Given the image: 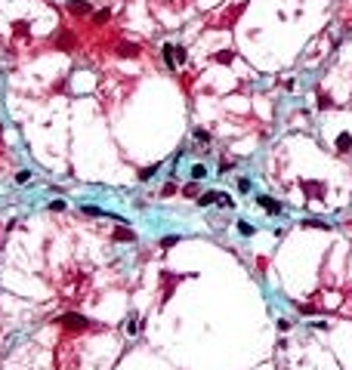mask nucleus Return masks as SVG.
<instances>
[{"instance_id":"obj_4","label":"nucleus","mask_w":352,"mask_h":370,"mask_svg":"<svg viewBox=\"0 0 352 370\" xmlns=\"http://www.w3.org/2000/svg\"><path fill=\"white\" fill-rule=\"evenodd\" d=\"M300 185H303V191H306L309 198H324V185H321V182L306 179V182H300Z\"/></svg>"},{"instance_id":"obj_21","label":"nucleus","mask_w":352,"mask_h":370,"mask_svg":"<svg viewBox=\"0 0 352 370\" xmlns=\"http://www.w3.org/2000/svg\"><path fill=\"white\" fill-rule=\"evenodd\" d=\"M176 241H179V238H176V234H170V238H164L161 244H164V247H173V244H176Z\"/></svg>"},{"instance_id":"obj_16","label":"nucleus","mask_w":352,"mask_h":370,"mask_svg":"<svg viewBox=\"0 0 352 370\" xmlns=\"http://www.w3.org/2000/svg\"><path fill=\"white\" fill-rule=\"evenodd\" d=\"M139 330V321H136V318H130V321H127V333H136Z\"/></svg>"},{"instance_id":"obj_13","label":"nucleus","mask_w":352,"mask_h":370,"mask_svg":"<svg viewBox=\"0 0 352 370\" xmlns=\"http://www.w3.org/2000/svg\"><path fill=\"white\" fill-rule=\"evenodd\" d=\"M173 53H176V65H182L189 59V53H186V46H173Z\"/></svg>"},{"instance_id":"obj_10","label":"nucleus","mask_w":352,"mask_h":370,"mask_svg":"<svg viewBox=\"0 0 352 370\" xmlns=\"http://www.w3.org/2000/svg\"><path fill=\"white\" fill-rule=\"evenodd\" d=\"M232 59H235V53H229V49H223V53H216V56H213V62H220V65H229Z\"/></svg>"},{"instance_id":"obj_14","label":"nucleus","mask_w":352,"mask_h":370,"mask_svg":"<svg viewBox=\"0 0 352 370\" xmlns=\"http://www.w3.org/2000/svg\"><path fill=\"white\" fill-rule=\"evenodd\" d=\"M195 139L201 142V145H207V142H210V133H207V130H195Z\"/></svg>"},{"instance_id":"obj_17","label":"nucleus","mask_w":352,"mask_h":370,"mask_svg":"<svg viewBox=\"0 0 352 370\" xmlns=\"http://www.w3.org/2000/svg\"><path fill=\"white\" fill-rule=\"evenodd\" d=\"M155 170H158V167H145V170H142L139 176H142V179H152V176H155Z\"/></svg>"},{"instance_id":"obj_15","label":"nucleus","mask_w":352,"mask_h":370,"mask_svg":"<svg viewBox=\"0 0 352 370\" xmlns=\"http://www.w3.org/2000/svg\"><path fill=\"white\" fill-rule=\"evenodd\" d=\"M238 231H241V234H254V225H247V222H238Z\"/></svg>"},{"instance_id":"obj_20","label":"nucleus","mask_w":352,"mask_h":370,"mask_svg":"<svg viewBox=\"0 0 352 370\" xmlns=\"http://www.w3.org/2000/svg\"><path fill=\"white\" fill-rule=\"evenodd\" d=\"M182 191H186L189 198H195V195H198V185H186V188H182Z\"/></svg>"},{"instance_id":"obj_2","label":"nucleus","mask_w":352,"mask_h":370,"mask_svg":"<svg viewBox=\"0 0 352 370\" xmlns=\"http://www.w3.org/2000/svg\"><path fill=\"white\" fill-rule=\"evenodd\" d=\"M65 10H68L71 15H90V13H93V6H90L87 0H68V3H65Z\"/></svg>"},{"instance_id":"obj_18","label":"nucleus","mask_w":352,"mask_h":370,"mask_svg":"<svg viewBox=\"0 0 352 370\" xmlns=\"http://www.w3.org/2000/svg\"><path fill=\"white\" fill-rule=\"evenodd\" d=\"M204 173H207V170H204V167H201V164L195 167V170H192V176H195V179H204Z\"/></svg>"},{"instance_id":"obj_6","label":"nucleus","mask_w":352,"mask_h":370,"mask_svg":"<svg viewBox=\"0 0 352 370\" xmlns=\"http://www.w3.org/2000/svg\"><path fill=\"white\" fill-rule=\"evenodd\" d=\"M161 56H164L167 68H176V53H173V44H164V49H161Z\"/></svg>"},{"instance_id":"obj_8","label":"nucleus","mask_w":352,"mask_h":370,"mask_svg":"<svg viewBox=\"0 0 352 370\" xmlns=\"http://www.w3.org/2000/svg\"><path fill=\"white\" fill-rule=\"evenodd\" d=\"M216 198H220L216 191H204V195L198 198V204H201V207H207V204H216Z\"/></svg>"},{"instance_id":"obj_5","label":"nucleus","mask_w":352,"mask_h":370,"mask_svg":"<svg viewBox=\"0 0 352 370\" xmlns=\"http://www.w3.org/2000/svg\"><path fill=\"white\" fill-rule=\"evenodd\" d=\"M117 56H124V59H136V56H139V46L124 40V44H117Z\"/></svg>"},{"instance_id":"obj_22","label":"nucleus","mask_w":352,"mask_h":370,"mask_svg":"<svg viewBox=\"0 0 352 370\" xmlns=\"http://www.w3.org/2000/svg\"><path fill=\"white\" fill-rule=\"evenodd\" d=\"M238 188L241 191H250V179H238Z\"/></svg>"},{"instance_id":"obj_1","label":"nucleus","mask_w":352,"mask_h":370,"mask_svg":"<svg viewBox=\"0 0 352 370\" xmlns=\"http://www.w3.org/2000/svg\"><path fill=\"white\" fill-rule=\"evenodd\" d=\"M59 327H65V330H87L90 321H87V318H80V315H62V318H59Z\"/></svg>"},{"instance_id":"obj_3","label":"nucleus","mask_w":352,"mask_h":370,"mask_svg":"<svg viewBox=\"0 0 352 370\" xmlns=\"http://www.w3.org/2000/svg\"><path fill=\"white\" fill-rule=\"evenodd\" d=\"M256 200H259V207H263L266 213H272V216H278V213H281V204H278L275 198H269V195H259Z\"/></svg>"},{"instance_id":"obj_9","label":"nucleus","mask_w":352,"mask_h":370,"mask_svg":"<svg viewBox=\"0 0 352 370\" xmlns=\"http://www.w3.org/2000/svg\"><path fill=\"white\" fill-rule=\"evenodd\" d=\"M114 241H136V234H133L130 229H117L114 231Z\"/></svg>"},{"instance_id":"obj_19","label":"nucleus","mask_w":352,"mask_h":370,"mask_svg":"<svg viewBox=\"0 0 352 370\" xmlns=\"http://www.w3.org/2000/svg\"><path fill=\"white\" fill-rule=\"evenodd\" d=\"M216 204H223V207H232V198H229V195H220V198H216Z\"/></svg>"},{"instance_id":"obj_7","label":"nucleus","mask_w":352,"mask_h":370,"mask_svg":"<svg viewBox=\"0 0 352 370\" xmlns=\"http://www.w3.org/2000/svg\"><path fill=\"white\" fill-rule=\"evenodd\" d=\"M334 145H337V151H343V154H346V151H352V136H346V133H343V136H337V142H334Z\"/></svg>"},{"instance_id":"obj_11","label":"nucleus","mask_w":352,"mask_h":370,"mask_svg":"<svg viewBox=\"0 0 352 370\" xmlns=\"http://www.w3.org/2000/svg\"><path fill=\"white\" fill-rule=\"evenodd\" d=\"M108 19H112V10H96V15H93V22H96V25H105Z\"/></svg>"},{"instance_id":"obj_12","label":"nucleus","mask_w":352,"mask_h":370,"mask_svg":"<svg viewBox=\"0 0 352 370\" xmlns=\"http://www.w3.org/2000/svg\"><path fill=\"white\" fill-rule=\"evenodd\" d=\"M59 37H62V40H56V44H59V46H62V49H68V46L74 44V40H71L74 34H68V31H62V34H59Z\"/></svg>"}]
</instances>
